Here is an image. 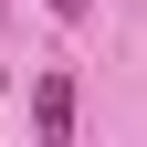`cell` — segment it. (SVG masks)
Masks as SVG:
<instances>
[{"label":"cell","mask_w":147,"mask_h":147,"mask_svg":"<svg viewBox=\"0 0 147 147\" xmlns=\"http://www.w3.org/2000/svg\"><path fill=\"white\" fill-rule=\"evenodd\" d=\"M32 137H42V147L74 137V74H42V84H32Z\"/></svg>","instance_id":"obj_1"},{"label":"cell","mask_w":147,"mask_h":147,"mask_svg":"<svg viewBox=\"0 0 147 147\" xmlns=\"http://www.w3.org/2000/svg\"><path fill=\"white\" fill-rule=\"evenodd\" d=\"M42 11H53V21H84V11H95V0H42Z\"/></svg>","instance_id":"obj_2"}]
</instances>
